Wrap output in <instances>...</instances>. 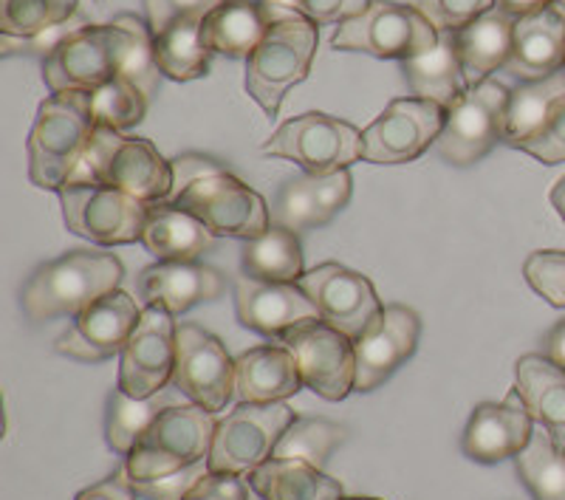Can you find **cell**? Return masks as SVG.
Here are the masks:
<instances>
[{"label":"cell","mask_w":565,"mask_h":500,"mask_svg":"<svg viewBox=\"0 0 565 500\" xmlns=\"http://www.w3.org/2000/svg\"><path fill=\"white\" fill-rule=\"evenodd\" d=\"M257 3L264 9L269 26L289 18H306L317 26H322V23L340 26L353 14L365 12L371 0H257Z\"/></svg>","instance_id":"cell-40"},{"label":"cell","mask_w":565,"mask_h":500,"mask_svg":"<svg viewBox=\"0 0 565 500\" xmlns=\"http://www.w3.org/2000/svg\"><path fill=\"white\" fill-rule=\"evenodd\" d=\"M320 32L306 18L271 23L266 38L246 60V91L269 119L280 114V105L295 85L309 77Z\"/></svg>","instance_id":"cell-5"},{"label":"cell","mask_w":565,"mask_h":500,"mask_svg":"<svg viewBox=\"0 0 565 500\" xmlns=\"http://www.w3.org/2000/svg\"><path fill=\"white\" fill-rule=\"evenodd\" d=\"M565 99V68L546 79H532V83L514 85L509 91V103L503 110L501 141L509 148L521 150L529 139L546 128L554 108Z\"/></svg>","instance_id":"cell-28"},{"label":"cell","mask_w":565,"mask_h":500,"mask_svg":"<svg viewBox=\"0 0 565 500\" xmlns=\"http://www.w3.org/2000/svg\"><path fill=\"white\" fill-rule=\"evenodd\" d=\"M244 275L266 283H300L306 275L302 264V246L295 230L271 224L260 237L244 241L241 249Z\"/></svg>","instance_id":"cell-33"},{"label":"cell","mask_w":565,"mask_h":500,"mask_svg":"<svg viewBox=\"0 0 565 500\" xmlns=\"http://www.w3.org/2000/svg\"><path fill=\"white\" fill-rule=\"evenodd\" d=\"M447 108L422 97L393 99L365 130L362 159L371 164H407L427 153L444 130Z\"/></svg>","instance_id":"cell-13"},{"label":"cell","mask_w":565,"mask_h":500,"mask_svg":"<svg viewBox=\"0 0 565 500\" xmlns=\"http://www.w3.org/2000/svg\"><path fill=\"white\" fill-rule=\"evenodd\" d=\"M224 0H141L145 20L150 32H161L179 18H206L212 9H218Z\"/></svg>","instance_id":"cell-44"},{"label":"cell","mask_w":565,"mask_h":500,"mask_svg":"<svg viewBox=\"0 0 565 500\" xmlns=\"http://www.w3.org/2000/svg\"><path fill=\"white\" fill-rule=\"evenodd\" d=\"M295 418V411L286 402L238 404L235 411L226 413L224 422H218L206 469L249 478L275 456L277 442Z\"/></svg>","instance_id":"cell-8"},{"label":"cell","mask_w":565,"mask_h":500,"mask_svg":"<svg viewBox=\"0 0 565 500\" xmlns=\"http://www.w3.org/2000/svg\"><path fill=\"white\" fill-rule=\"evenodd\" d=\"M514 469L534 500H565V449L546 427H537L529 447L514 456Z\"/></svg>","instance_id":"cell-35"},{"label":"cell","mask_w":565,"mask_h":500,"mask_svg":"<svg viewBox=\"0 0 565 500\" xmlns=\"http://www.w3.org/2000/svg\"><path fill=\"white\" fill-rule=\"evenodd\" d=\"M204 18H179L153 34V60L159 71L175 83H190L210 74L212 52L206 49Z\"/></svg>","instance_id":"cell-32"},{"label":"cell","mask_w":565,"mask_h":500,"mask_svg":"<svg viewBox=\"0 0 565 500\" xmlns=\"http://www.w3.org/2000/svg\"><path fill=\"white\" fill-rule=\"evenodd\" d=\"M136 483L130 481L128 469H116L105 481L94 483V487L83 489L74 500H136Z\"/></svg>","instance_id":"cell-48"},{"label":"cell","mask_w":565,"mask_h":500,"mask_svg":"<svg viewBox=\"0 0 565 500\" xmlns=\"http://www.w3.org/2000/svg\"><path fill=\"white\" fill-rule=\"evenodd\" d=\"M552 204H554V210H557L559 219L565 221V175L557 181V184H554V190H552Z\"/></svg>","instance_id":"cell-51"},{"label":"cell","mask_w":565,"mask_h":500,"mask_svg":"<svg viewBox=\"0 0 565 500\" xmlns=\"http://www.w3.org/2000/svg\"><path fill=\"white\" fill-rule=\"evenodd\" d=\"M264 153L295 161L302 173H337L362 159V134L337 116L311 110L282 123L264 145Z\"/></svg>","instance_id":"cell-10"},{"label":"cell","mask_w":565,"mask_h":500,"mask_svg":"<svg viewBox=\"0 0 565 500\" xmlns=\"http://www.w3.org/2000/svg\"><path fill=\"white\" fill-rule=\"evenodd\" d=\"M122 29H128V45H125V57L119 74L128 77L130 83L139 85L145 94H156L159 88V65L153 60V32H150L148 20H139L136 14H119L114 18Z\"/></svg>","instance_id":"cell-39"},{"label":"cell","mask_w":565,"mask_h":500,"mask_svg":"<svg viewBox=\"0 0 565 500\" xmlns=\"http://www.w3.org/2000/svg\"><path fill=\"white\" fill-rule=\"evenodd\" d=\"M534 436V418L526 411L518 387L509 391V396L498 402L478 404L469 416L467 430H463L461 447L463 456L478 464H501L507 458L521 456Z\"/></svg>","instance_id":"cell-20"},{"label":"cell","mask_w":565,"mask_h":500,"mask_svg":"<svg viewBox=\"0 0 565 500\" xmlns=\"http://www.w3.org/2000/svg\"><path fill=\"white\" fill-rule=\"evenodd\" d=\"M521 150L532 156V159L543 161V164H563L565 161V99L554 108L546 128L540 130L534 139H529Z\"/></svg>","instance_id":"cell-45"},{"label":"cell","mask_w":565,"mask_h":500,"mask_svg":"<svg viewBox=\"0 0 565 500\" xmlns=\"http://www.w3.org/2000/svg\"><path fill=\"white\" fill-rule=\"evenodd\" d=\"M297 286L315 302L320 320L353 342L360 340L365 328L385 308L365 275L340 264L315 266L300 277Z\"/></svg>","instance_id":"cell-17"},{"label":"cell","mask_w":565,"mask_h":500,"mask_svg":"<svg viewBox=\"0 0 565 500\" xmlns=\"http://www.w3.org/2000/svg\"><path fill=\"white\" fill-rule=\"evenodd\" d=\"M97 130L90 91H63L43 99L29 134V179L40 190H63Z\"/></svg>","instance_id":"cell-2"},{"label":"cell","mask_w":565,"mask_h":500,"mask_svg":"<svg viewBox=\"0 0 565 500\" xmlns=\"http://www.w3.org/2000/svg\"><path fill=\"white\" fill-rule=\"evenodd\" d=\"M173 385L204 411H226L235 398V360L218 337L195 322H181L175 331Z\"/></svg>","instance_id":"cell-14"},{"label":"cell","mask_w":565,"mask_h":500,"mask_svg":"<svg viewBox=\"0 0 565 500\" xmlns=\"http://www.w3.org/2000/svg\"><path fill=\"white\" fill-rule=\"evenodd\" d=\"M218 430L215 413L199 404H170L153 418L130 449L125 469L134 483H156L161 478L199 467L210 458L212 438Z\"/></svg>","instance_id":"cell-4"},{"label":"cell","mask_w":565,"mask_h":500,"mask_svg":"<svg viewBox=\"0 0 565 500\" xmlns=\"http://www.w3.org/2000/svg\"><path fill=\"white\" fill-rule=\"evenodd\" d=\"M173 391H179V387L168 385L150 398H134L116 385L108 393V411H105V438H108V447L119 453V456H128L134 444L141 438V433L153 424V418L164 407L173 404L170 402Z\"/></svg>","instance_id":"cell-34"},{"label":"cell","mask_w":565,"mask_h":500,"mask_svg":"<svg viewBox=\"0 0 565 500\" xmlns=\"http://www.w3.org/2000/svg\"><path fill=\"white\" fill-rule=\"evenodd\" d=\"M271 219L275 224L289 226V230H302V226H326V215L317 201L315 190L309 184V173L295 175V179L282 181L277 190V199L271 204Z\"/></svg>","instance_id":"cell-41"},{"label":"cell","mask_w":565,"mask_h":500,"mask_svg":"<svg viewBox=\"0 0 565 500\" xmlns=\"http://www.w3.org/2000/svg\"><path fill=\"white\" fill-rule=\"evenodd\" d=\"M74 14L77 0H0V34L34 40L60 23H68Z\"/></svg>","instance_id":"cell-37"},{"label":"cell","mask_w":565,"mask_h":500,"mask_svg":"<svg viewBox=\"0 0 565 500\" xmlns=\"http://www.w3.org/2000/svg\"><path fill=\"white\" fill-rule=\"evenodd\" d=\"M215 235L195 215L170 204H150L148 224L141 232V246L159 260H199L212 246Z\"/></svg>","instance_id":"cell-30"},{"label":"cell","mask_w":565,"mask_h":500,"mask_svg":"<svg viewBox=\"0 0 565 500\" xmlns=\"http://www.w3.org/2000/svg\"><path fill=\"white\" fill-rule=\"evenodd\" d=\"M507 103L509 88L501 79L489 77L478 85H469L467 94L447 108L444 130L436 141L441 159L456 167L481 161L501 141Z\"/></svg>","instance_id":"cell-12"},{"label":"cell","mask_w":565,"mask_h":500,"mask_svg":"<svg viewBox=\"0 0 565 500\" xmlns=\"http://www.w3.org/2000/svg\"><path fill=\"white\" fill-rule=\"evenodd\" d=\"M342 500H380V498H342Z\"/></svg>","instance_id":"cell-52"},{"label":"cell","mask_w":565,"mask_h":500,"mask_svg":"<svg viewBox=\"0 0 565 500\" xmlns=\"http://www.w3.org/2000/svg\"><path fill=\"white\" fill-rule=\"evenodd\" d=\"M97 3H103V0H97Z\"/></svg>","instance_id":"cell-53"},{"label":"cell","mask_w":565,"mask_h":500,"mask_svg":"<svg viewBox=\"0 0 565 500\" xmlns=\"http://www.w3.org/2000/svg\"><path fill=\"white\" fill-rule=\"evenodd\" d=\"M139 317L141 308L136 306L134 297L116 289L74 317L71 326L57 337L54 348L68 360L90 362V365L114 360L128 345L130 333L139 326Z\"/></svg>","instance_id":"cell-18"},{"label":"cell","mask_w":565,"mask_h":500,"mask_svg":"<svg viewBox=\"0 0 565 500\" xmlns=\"http://www.w3.org/2000/svg\"><path fill=\"white\" fill-rule=\"evenodd\" d=\"M68 232L97 246H125L141 241L150 204L105 184H65L60 190Z\"/></svg>","instance_id":"cell-11"},{"label":"cell","mask_w":565,"mask_h":500,"mask_svg":"<svg viewBox=\"0 0 565 500\" xmlns=\"http://www.w3.org/2000/svg\"><path fill=\"white\" fill-rule=\"evenodd\" d=\"M218 170H226V164H221L218 159H212V156L204 153H184L175 156L173 159V193H181L186 184H193L195 179L210 173H218Z\"/></svg>","instance_id":"cell-47"},{"label":"cell","mask_w":565,"mask_h":500,"mask_svg":"<svg viewBox=\"0 0 565 500\" xmlns=\"http://www.w3.org/2000/svg\"><path fill=\"white\" fill-rule=\"evenodd\" d=\"M90 103H94V119L103 128L114 130H130L145 119L148 114V94L128 77L116 74L97 91H90Z\"/></svg>","instance_id":"cell-38"},{"label":"cell","mask_w":565,"mask_h":500,"mask_svg":"<svg viewBox=\"0 0 565 500\" xmlns=\"http://www.w3.org/2000/svg\"><path fill=\"white\" fill-rule=\"evenodd\" d=\"M422 337V317L407 306H385L376 320L353 342L356 353V391L371 393L411 360Z\"/></svg>","instance_id":"cell-19"},{"label":"cell","mask_w":565,"mask_h":500,"mask_svg":"<svg viewBox=\"0 0 565 500\" xmlns=\"http://www.w3.org/2000/svg\"><path fill=\"white\" fill-rule=\"evenodd\" d=\"M295 353L286 345H260L235 360V398L238 404L286 402L302 391Z\"/></svg>","instance_id":"cell-24"},{"label":"cell","mask_w":565,"mask_h":500,"mask_svg":"<svg viewBox=\"0 0 565 500\" xmlns=\"http://www.w3.org/2000/svg\"><path fill=\"white\" fill-rule=\"evenodd\" d=\"M235 315L241 326L271 340L302 322L320 320L317 306L297 283H266L249 275L235 280Z\"/></svg>","instance_id":"cell-21"},{"label":"cell","mask_w":565,"mask_h":500,"mask_svg":"<svg viewBox=\"0 0 565 500\" xmlns=\"http://www.w3.org/2000/svg\"><path fill=\"white\" fill-rule=\"evenodd\" d=\"M122 277V260L110 252L74 249L32 272L20 291V306L34 322L57 317L74 320L85 308L119 289Z\"/></svg>","instance_id":"cell-1"},{"label":"cell","mask_w":565,"mask_h":500,"mask_svg":"<svg viewBox=\"0 0 565 500\" xmlns=\"http://www.w3.org/2000/svg\"><path fill=\"white\" fill-rule=\"evenodd\" d=\"M348 438V430L342 424L328 422V418H309L297 416L289 424V430L282 433L271 458H297L311 467L322 469L337 447Z\"/></svg>","instance_id":"cell-36"},{"label":"cell","mask_w":565,"mask_h":500,"mask_svg":"<svg viewBox=\"0 0 565 500\" xmlns=\"http://www.w3.org/2000/svg\"><path fill=\"white\" fill-rule=\"evenodd\" d=\"M543 351H546L548 360L557 362L565 371V317L543 337Z\"/></svg>","instance_id":"cell-49"},{"label":"cell","mask_w":565,"mask_h":500,"mask_svg":"<svg viewBox=\"0 0 565 500\" xmlns=\"http://www.w3.org/2000/svg\"><path fill=\"white\" fill-rule=\"evenodd\" d=\"M552 0H494V9H501V12H507L509 18L521 20L526 18V14H534L540 12V9H546Z\"/></svg>","instance_id":"cell-50"},{"label":"cell","mask_w":565,"mask_h":500,"mask_svg":"<svg viewBox=\"0 0 565 500\" xmlns=\"http://www.w3.org/2000/svg\"><path fill=\"white\" fill-rule=\"evenodd\" d=\"M430 20L436 32H458L494 9V0H405Z\"/></svg>","instance_id":"cell-43"},{"label":"cell","mask_w":565,"mask_h":500,"mask_svg":"<svg viewBox=\"0 0 565 500\" xmlns=\"http://www.w3.org/2000/svg\"><path fill=\"white\" fill-rule=\"evenodd\" d=\"M280 345L295 353L302 385L326 402H342L356 391V353L353 340L322 320H309L280 337Z\"/></svg>","instance_id":"cell-15"},{"label":"cell","mask_w":565,"mask_h":500,"mask_svg":"<svg viewBox=\"0 0 565 500\" xmlns=\"http://www.w3.org/2000/svg\"><path fill=\"white\" fill-rule=\"evenodd\" d=\"M565 68V3L552 0L546 9L514 20L512 57L507 71L521 79H546Z\"/></svg>","instance_id":"cell-22"},{"label":"cell","mask_w":565,"mask_h":500,"mask_svg":"<svg viewBox=\"0 0 565 500\" xmlns=\"http://www.w3.org/2000/svg\"><path fill=\"white\" fill-rule=\"evenodd\" d=\"M246 483L241 475H226V472H210L206 469L193 487L186 489L181 500H246Z\"/></svg>","instance_id":"cell-46"},{"label":"cell","mask_w":565,"mask_h":500,"mask_svg":"<svg viewBox=\"0 0 565 500\" xmlns=\"http://www.w3.org/2000/svg\"><path fill=\"white\" fill-rule=\"evenodd\" d=\"M402 71L413 97L430 99L450 108L469 91L461 57H458L456 32H438V43L416 57L402 60Z\"/></svg>","instance_id":"cell-25"},{"label":"cell","mask_w":565,"mask_h":500,"mask_svg":"<svg viewBox=\"0 0 565 500\" xmlns=\"http://www.w3.org/2000/svg\"><path fill=\"white\" fill-rule=\"evenodd\" d=\"M269 32V20L257 0H224L204 18V43L212 54L249 60Z\"/></svg>","instance_id":"cell-29"},{"label":"cell","mask_w":565,"mask_h":500,"mask_svg":"<svg viewBox=\"0 0 565 500\" xmlns=\"http://www.w3.org/2000/svg\"><path fill=\"white\" fill-rule=\"evenodd\" d=\"M164 204L184 210L201 221L215 237L252 241L269 230V206L249 184L230 170L201 175L181 193L170 195Z\"/></svg>","instance_id":"cell-7"},{"label":"cell","mask_w":565,"mask_h":500,"mask_svg":"<svg viewBox=\"0 0 565 500\" xmlns=\"http://www.w3.org/2000/svg\"><path fill=\"white\" fill-rule=\"evenodd\" d=\"M252 492L260 500H342V483L322 469L297 458H269L249 475Z\"/></svg>","instance_id":"cell-31"},{"label":"cell","mask_w":565,"mask_h":500,"mask_svg":"<svg viewBox=\"0 0 565 500\" xmlns=\"http://www.w3.org/2000/svg\"><path fill=\"white\" fill-rule=\"evenodd\" d=\"M523 277L543 300L554 308H565V252H532L523 264Z\"/></svg>","instance_id":"cell-42"},{"label":"cell","mask_w":565,"mask_h":500,"mask_svg":"<svg viewBox=\"0 0 565 500\" xmlns=\"http://www.w3.org/2000/svg\"><path fill=\"white\" fill-rule=\"evenodd\" d=\"M512 40L514 18H509L501 9H489L487 14L458 29V57H461L467 83L478 85L492 77L498 68H507L512 57Z\"/></svg>","instance_id":"cell-27"},{"label":"cell","mask_w":565,"mask_h":500,"mask_svg":"<svg viewBox=\"0 0 565 500\" xmlns=\"http://www.w3.org/2000/svg\"><path fill=\"white\" fill-rule=\"evenodd\" d=\"M175 317L159 306L141 308L139 326L119 353V382L128 396L150 398L173 385L175 371Z\"/></svg>","instance_id":"cell-16"},{"label":"cell","mask_w":565,"mask_h":500,"mask_svg":"<svg viewBox=\"0 0 565 500\" xmlns=\"http://www.w3.org/2000/svg\"><path fill=\"white\" fill-rule=\"evenodd\" d=\"M65 184H105L145 204H164L173 193V161L164 159L150 139L97 125L88 153Z\"/></svg>","instance_id":"cell-3"},{"label":"cell","mask_w":565,"mask_h":500,"mask_svg":"<svg viewBox=\"0 0 565 500\" xmlns=\"http://www.w3.org/2000/svg\"><path fill=\"white\" fill-rule=\"evenodd\" d=\"M514 387L534 424L546 427L565 449V371L546 353H526L514 365Z\"/></svg>","instance_id":"cell-26"},{"label":"cell","mask_w":565,"mask_h":500,"mask_svg":"<svg viewBox=\"0 0 565 500\" xmlns=\"http://www.w3.org/2000/svg\"><path fill=\"white\" fill-rule=\"evenodd\" d=\"M226 277L199 260H159L139 275V297L145 306H159L173 317L184 315L199 302L224 297Z\"/></svg>","instance_id":"cell-23"},{"label":"cell","mask_w":565,"mask_h":500,"mask_svg":"<svg viewBox=\"0 0 565 500\" xmlns=\"http://www.w3.org/2000/svg\"><path fill=\"white\" fill-rule=\"evenodd\" d=\"M128 29L116 20L71 32L43 57V79L52 94L97 91L122 68Z\"/></svg>","instance_id":"cell-9"},{"label":"cell","mask_w":565,"mask_h":500,"mask_svg":"<svg viewBox=\"0 0 565 500\" xmlns=\"http://www.w3.org/2000/svg\"><path fill=\"white\" fill-rule=\"evenodd\" d=\"M438 43V32L411 3L371 0L365 12L340 23L331 38L337 52H360L380 60H407Z\"/></svg>","instance_id":"cell-6"},{"label":"cell","mask_w":565,"mask_h":500,"mask_svg":"<svg viewBox=\"0 0 565 500\" xmlns=\"http://www.w3.org/2000/svg\"><path fill=\"white\" fill-rule=\"evenodd\" d=\"M563 3H565V0H563Z\"/></svg>","instance_id":"cell-54"}]
</instances>
